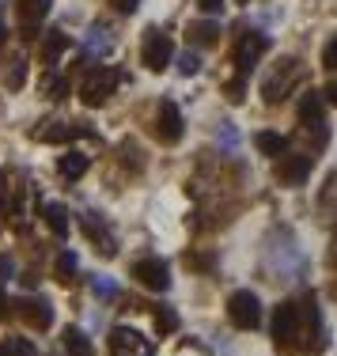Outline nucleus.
I'll return each instance as SVG.
<instances>
[{"mask_svg":"<svg viewBox=\"0 0 337 356\" xmlns=\"http://www.w3.org/2000/svg\"><path fill=\"white\" fill-rule=\"evenodd\" d=\"M110 353L114 356H151V345L137 334V330L117 326L114 334H110Z\"/></svg>","mask_w":337,"mask_h":356,"instance_id":"obj_9","label":"nucleus"},{"mask_svg":"<svg viewBox=\"0 0 337 356\" xmlns=\"http://www.w3.org/2000/svg\"><path fill=\"white\" fill-rule=\"evenodd\" d=\"M322 65H326V69H337V38L322 49Z\"/></svg>","mask_w":337,"mask_h":356,"instance_id":"obj_29","label":"nucleus"},{"mask_svg":"<svg viewBox=\"0 0 337 356\" xmlns=\"http://www.w3.org/2000/svg\"><path fill=\"white\" fill-rule=\"evenodd\" d=\"M46 224L54 227V235H69V209L65 205H46Z\"/></svg>","mask_w":337,"mask_h":356,"instance_id":"obj_21","label":"nucleus"},{"mask_svg":"<svg viewBox=\"0 0 337 356\" xmlns=\"http://www.w3.org/2000/svg\"><path fill=\"white\" fill-rule=\"evenodd\" d=\"M23 80H27V57H23V54H12V61H8V69H4V83H8L12 91H19Z\"/></svg>","mask_w":337,"mask_h":356,"instance_id":"obj_19","label":"nucleus"},{"mask_svg":"<svg viewBox=\"0 0 337 356\" xmlns=\"http://www.w3.org/2000/svg\"><path fill=\"white\" fill-rule=\"evenodd\" d=\"M156 137L163 144H179L182 140V110L171 103V99H163L156 110Z\"/></svg>","mask_w":337,"mask_h":356,"instance_id":"obj_4","label":"nucleus"},{"mask_svg":"<svg viewBox=\"0 0 337 356\" xmlns=\"http://www.w3.org/2000/svg\"><path fill=\"white\" fill-rule=\"evenodd\" d=\"M137 4H140V0H114V8H117V12H125V15L137 12Z\"/></svg>","mask_w":337,"mask_h":356,"instance_id":"obj_32","label":"nucleus"},{"mask_svg":"<svg viewBox=\"0 0 337 356\" xmlns=\"http://www.w3.org/2000/svg\"><path fill=\"white\" fill-rule=\"evenodd\" d=\"M19 307V315L31 322V326H38V330H46V326H54V303L49 300H23V303H15Z\"/></svg>","mask_w":337,"mask_h":356,"instance_id":"obj_14","label":"nucleus"},{"mask_svg":"<svg viewBox=\"0 0 337 356\" xmlns=\"http://www.w3.org/2000/svg\"><path fill=\"white\" fill-rule=\"evenodd\" d=\"M156 330H159V337L174 334V330H179V315H174L171 307H159L156 311Z\"/></svg>","mask_w":337,"mask_h":356,"instance_id":"obj_24","label":"nucleus"},{"mask_svg":"<svg viewBox=\"0 0 337 356\" xmlns=\"http://www.w3.org/2000/svg\"><path fill=\"white\" fill-rule=\"evenodd\" d=\"M197 4H201V12H208V15L224 12V0H197Z\"/></svg>","mask_w":337,"mask_h":356,"instance_id":"obj_31","label":"nucleus"},{"mask_svg":"<svg viewBox=\"0 0 337 356\" xmlns=\"http://www.w3.org/2000/svg\"><path fill=\"white\" fill-rule=\"evenodd\" d=\"M171 57H174V42H171V35H163V31L151 27L148 35H145V49H140V61H145L151 72H163L167 65H171Z\"/></svg>","mask_w":337,"mask_h":356,"instance_id":"obj_3","label":"nucleus"},{"mask_svg":"<svg viewBox=\"0 0 337 356\" xmlns=\"http://www.w3.org/2000/svg\"><path fill=\"white\" fill-rule=\"evenodd\" d=\"M12 273H15V261L8 258V254H0V281H8Z\"/></svg>","mask_w":337,"mask_h":356,"instance_id":"obj_30","label":"nucleus"},{"mask_svg":"<svg viewBox=\"0 0 337 356\" xmlns=\"http://www.w3.org/2000/svg\"><path fill=\"white\" fill-rule=\"evenodd\" d=\"M326 99H330V103H334V106H337V80H334V83H330V88H326Z\"/></svg>","mask_w":337,"mask_h":356,"instance_id":"obj_33","label":"nucleus"},{"mask_svg":"<svg viewBox=\"0 0 337 356\" xmlns=\"http://www.w3.org/2000/svg\"><path fill=\"white\" fill-rule=\"evenodd\" d=\"M57 171H61V178L76 182V178L88 175V156H83V152H65V156L57 159Z\"/></svg>","mask_w":337,"mask_h":356,"instance_id":"obj_16","label":"nucleus"},{"mask_svg":"<svg viewBox=\"0 0 337 356\" xmlns=\"http://www.w3.org/2000/svg\"><path fill=\"white\" fill-rule=\"evenodd\" d=\"M197 69H201L197 54H190V49H186V54L179 57V72H182V76H193V72H197Z\"/></svg>","mask_w":337,"mask_h":356,"instance_id":"obj_27","label":"nucleus"},{"mask_svg":"<svg viewBox=\"0 0 337 356\" xmlns=\"http://www.w3.org/2000/svg\"><path fill=\"white\" fill-rule=\"evenodd\" d=\"M80 224H83V232H88V239H103V254H114L117 247H114V239H110V235H106V224H103V220H99L95 213H83L80 216Z\"/></svg>","mask_w":337,"mask_h":356,"instance_id":"obj_17","label":"nucleus"},{"mask_svg":"<svg viewBox=\"0 0 337 356\" xmlns=\"http://www.w3.org/2000/svg\"><path fill=\"white\" fill-rule=\"evenodd\" d=\"M254 144H258L262 156H284V148H288V140H284L281 133H258Z\"/></svg>","mask_w":337,"mask_h":356,"instance_id":"obj_20","label":"nucleus"},{"mask_svg":"<svg viewBox=\"0 0 337 356\" xmlns=\"http://www.w3.org/2000/svg\"><path fill=\"white\" fill-rule=\"evenodd\" d=\"M65 49H69V35H65V31H49L46 42H42V61H46V65H57Z\"/></svg>","mask_w":337,"mask_h":356,"instance_id":"obj_18","label":"nucleus"},{"mask_svg":"<svg viewBox=\"0 0 337 356\" xmlns=\"http://www.w3.org/2000/svg\"><path fill=\"white\" fill-rule=\"evenodd\" d=\"M76 266H80V261H76V254H72V250L57 254V277H61V281H72Z\"/></svg>","mask_w":337,"mask_h":356,"instance_id":"obj_25","label":"nucleus"},{"mask_svg":"<svg viewBox=\"0 0 337 356\" xmlns=\"http://www.w3.org/2000/svg\"><path fill=\"white\" fill-rule=\"evenodd\" d=\"M49 4L54 0H19V27H23V38H38V23L49 15Z\"/></svg>","mask_w":337,"mask_h":356,"instance_id":"obj_11","label":"nucleus"},{"mask_svg":"<svg viewBox=\"0 0 337 356\" xmlns=\"http://www.w3.org/2000/svg\"><path fill=\"white\" fill-rule=\"evenodd\" d=\"M61 345H65V353H69V356H95L91 337L83 334V330H76V326H69V330L61 334Z\"/></svg>","mask_w":337,"mask_h":356,"instance_id":"obj_15","label":"nucleus"},{"mask_svg":"<svg viewBox=\"0 0 337 356\" xmlns=\"http://www.w3.org/2000/svg\"><path fill=\"white\" fill-rule=\"evenodd\" d=\"M216 35H220V23H190V38L197 42V46H213Z\"/></svg>","mask_w":337,"mask_h":356,"instance_id":"obj_22","label":"nucleus"},{"mask_svg":"<svg viewBox=\"0 0 337 356\" xmlns=\"http://www.w3.org/2000/svg\"><path fill=\"white\" fill-rule=\"evenodd\" d=\"M38 140L46 144H65V140H76V137H88V129L83 125H69V122H46L42 129H35Z\"/></svg>","mask_w":337,"mask_h":356,"instance_id":"obj_12","label":"nucleus"},{"mask_svg":"<svg viewBox=\"0 0 337 356\" xmlns=\"http://www.w3.org/2000/svg\"><path fill=\"white\" fill-rule=\"evenodd\" d=\"M122 80H125L122 69H110V65H99V69H91L88 76H83L80 99H83L88 106H99V103H106V99L114 95V88H117Z\"/></svg>","mask_w":337,"mask_h":356,"instance_id":"obj_1","label":"nucleus"},{"mask_svg":"<svg viewBox=\"0 0 337 356\" xmlns=\"http://www.w3.org/2000/svg\"><path fill=\"white\" fill-rule=\"evenodd\" d=\"M133 277H137L145 288H151V292H167L171 288V273H167V261L159 258H145L133 266Z\"/></svg>","mask_w":337,"mask_h":356,"instance_id":"obj_8","label":"nucleus"},{"mask_svg":"<svg viewBox=\"0 0 337 356\" xmlns=\"http://www.w3.org/2000/svg\"><path fill=\"white\" fill-rule=\"evenodd\" d=\"M227 318H231L239 330H254L258 322H262V303H258V296L250 292V288L231 292L227 296Z\"/></svg>","mask_w":337,"mask_h":356,"instance_id":"obj_2","label":"nucleus"},{"mask_svg":"<svg viewBox=\"0 0 337 356\" xmlns=\"http://www.w3.org/2000/svg\"><path fill=\"white\" fill-rule=\"evenodd\" d=\"M299 122L303 129H315V140L326 144V118H322V95L318 91H307V95L299 99Z\"/></svg>","mask_w":337,"mask_h":356,"instance_id":"obj_6","label":"nucleus"},{"mask_svg":"<svg viewBox=\"0 0 337 356\" xmlns=\"http://www.w3.org/2000/svg\"><path fill=\"white\" fill-rule=\"evenodd\" d=\"M0 356H35V345H31L27 337H8V341L0 345Z\"/></svg>","mask_w":337,"mask_h":356,"instance_id":"obj_23","label":"nucleus"},{"mask_svg":"<svg viewBox=\"0 0 337 356\" xmlns=\"http://www.w3.org/2000/svg\"><path fill=\"white\" fill-rule=\"evenodd\" d=\"M46 91H49V99H65L69 95V80H49Z\"/></svg>","mask_w":337,"mask_h":356,"instance_id":"obj_28","label":"nucleus"},{"mask_svg":"<svg viewBox=\"0 0 337 356\" xmlns=\"http://www.w3.org/2000/svg\"><path fill=\"white\" fill-rule=\"evenodd\" d=\"M8 42V27H4V19H0V46Z\"/></svg>","mask_w":337,"mask_h":356,"instance_id":"obj_34","label":"nucleus"},{"mask_svg":"<svg viewBox=\"0 0 337 356\" xmlns=\"http://www.w3.org/2000/svg\"><path fill=\"white\" fill-rule=\"evenodd\" d=\"M91 288H95V296H103V300H114V296H117V284L106 281V277H95V281H91Z\"/></svg>","mask_w":337,"mask_h":356,"instance_id":"obj_26","label":"nucleus"},{"mask_svg":"<svg viewBox=\"0 0 337 356\" xmlns=\"http://www.w3.org/2000/svg\"><path fill=\"white\" fill-rule=\"evenodd\" d=\"M303 76V69H299V61H281V69H277L273 76H269L265 80V88H262V95H265V103H277V99H284V91L292 88V83H296Z\"/></svg>","mask_w":337,"mask_h":356,"instance_id":"obj_5","label":"nucleus"},{"mask_svg":"<svg viewBox=\"0 0 337 356\" xmlns=\"http://www.w3.org/2000/svg\"><path fill=\"white\" fill-rule=\"evenodd\" d=\"M239 4H247V0H239Z\"/></svg>","mask_w":337,"mask_h":356,"instance_id":"obj_35","label":"nucleus"},{"mask_svg":"<svg viewBox=\"0 0 337 356\" xmlns=\"http://www.w3.org/2000/svg\"><path fill=\"white\" fill-rule=\"evenodd\" d=\"M311 163H315V156H281V167H277V175H281L288 186H299L303 178L311 175Z\"/></svg>","mask_w":337,"mask_h":356,"instance_id":"obj_13","label":"nucleus"},{"mask_svg":"<svg viewBox=\"0 0 337 356\" xmlns=\"http://www.w3.org/2000/svg\"><path fill=\"white\" fill-rule=\"evenodd\" d=\"M296 334H299V307H296V303H281L277 315H273L277 345H292V341H296Z\"/></svg>","mask_w":337,"mask_h":356,"instance_id":"obj_10","label":"nucleus"},{"mask_svg":"<svg viewBox=\"0 0 337 356\" xmlns=\"http://www.w3.org/2000/svg\"><path fill=\"white\" fill-rule=\"evenodd\" d=\"M269 49V38L262 35V31H250V35H243L239 49H235V65H239V76H247L250 69L258 65V57H262Z\"/></svg>","mask_w":337,"mask_h":356,"instance_id":"obj_7","label":"nucleus"}]
</instances>
